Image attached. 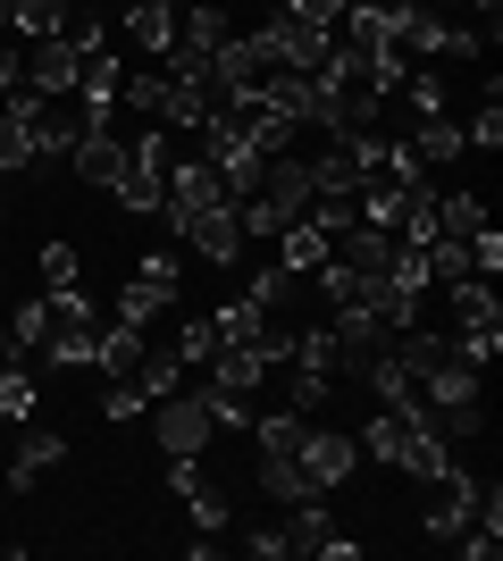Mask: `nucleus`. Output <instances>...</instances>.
<instances>
[{"label":"nucleus","mask_w":503,"mask_h":561,"mask_svg":"<svg viewBox=\"0 0 503 561\" xmlns=\"http://www.w3.org/2000/svg\"><path fill=\"white\" fill-rule=\"evenodd\" d=\"M76 76H84V50L68 34H50V43H25V84L50 101H76Z\"/></svg>","instance_id":"6"},{"label":"nucleus","mask_w":503,"mask_h":561,"mask_svg":"<svg viewBox=\"0 0 503 561\" xmlns=\"http://www.w3.org/2000/svg\"><path fill=\"white\" fill-rule=\"evenodd\" d=\"M160 310H176L160 294V285H144V277H126V294H118V319H135V328H151V319H160Z\"/></svg>","instance_id":"29"},{"label":"nucleus","mask_w":503,"mask_h":561,"mask_svg":"<svg viewBox=\"0 0 503 561\" xmlns=\"http://www.w3.org/2000/svg\"><path fill=\"white\" fill-rule=\"evenodd\" d=\"M68 461V436H50V427H25L18 436V453H9V486H34V478H43V469H59Z\"/></svg>","instance_id":"12"},{"label":"nucleus","mask_w":503,"mask_h":561,"mask_svg":"<svg viewBox=\"0 0 503 561\" xmlns=\"http://www.w3.org/2000/svg\"><path fill=\"white\" fill-rule=\"evenodd\" d=\"M118 34H126V50H144L151 68H160L168 50H176V9L168 0H135V9H118Z\"/></svg>","instance_id":"8"},{"label":"nucleus","mask_w":503,"mask_h":561,"mask_svg":"<svg viewBox=\"0 0 503 561\" xmlns=\"http://www.w3.org/2000/svg\"><path fill=\"white\" fill-rule=\"evenodd\" d=\"M9 84H25V50H18V34H0V93Z\"/></svg>","instance_id":"38"},{"label":"nucleus","mask_w":503,"mask_h":561,"mask_svg":"<svg viewBox=\"0 0 503 561\" xmlns=\"http://www.w3.org/2000/svg\"><path fill=\"white\" fill-rule=\"evenodd\" d=\"M328 252H335V234L319 227V218H294V227L277 234V260H286V268H319Z\"/></svg>","instance_id":"18"},{"label":"nucleus","mask_w":503,"mask_h":561,"mask_svg":"<svg viewBox=\"0 0 503 561\" xmlns=\"http://www.w3.org/2000/svg\"><path fill=\"white\" fill-rule=\"evenodd\" d=\"M34 411H43V386H34V369L0 360V420H9V427H25Z\"/></svg>","instance_id":"20"},{"label":"nucleus","mask_w":503,"mask_h":561,"mask_svg":"<svg viewBox=\"0 0 503 561\" xmlns=\"http://www.w3.org/2000/svg\"><path fill=\"white\" fill-rule=\"evenodd\" d=\"M411 160H420V168H436V160H461V126H454V117H445V110H436V117H411Z\"/></svg>","instance_id":"17"},{"label":"nucleus","mask_w":503,"mask_h":561,"mask_svg":"<svg viewBox=\"0 0 503 561\" xmlns=\"http://www.w3.org/2000/svg\"><path fill=\"white\" fill-rule=\"evenodd\" d=\"M135 386H144V402H168V394H176V386H185V360H176V344H160V352L144 344V360H135Z\"/></svg>","instance_id":"19"},{"label":"nucleus","mask_w":503,"mask_h":561,"mask_svg":"<svg viewBox=\"0 0 503 561\" xmlns=\"http://www.w3.org/2000/svg\"><path fill=\"white\" fill-rule=\"evenodd\" d=\"M110 202H118L126 218H160V202H168V168H144V160H126V176L110 185Z\"/></svg>","instance_id":"13"},{"label":"nucleus","mask_w":503,"mask_h":561,"mask_svg":"<svg viewBox=\"0 0 503 561\" xmlns=\"http://www.w3.org/2000/svg\"><path fill=\"white\" fill-rule=\"evenodd\" d=\"M135 277H144V285H160L168 302H176V285H185V252H168V243H160V252H144V260H135Z\"/></svg>","instance_id":"30"},{"label":"nucleus","mask_w":503,"mask_h":561,"mask_svg":"<svg viewBox=\"0 0 503 561\" xmlns=\"http://www.w3.org/2000/svg\"><path fill=\"white\" fill-rule=\"evenodd\" d=\"M0 34H9V0H0Z\"/></svg>","instance_id":"39"},{"label":"nucleus","mask_w":503,"mask_h":561,"mask_svg":"<svg viewBox=\"0 0 503 561\" xmlns=\"http://www.w3.org/2000/svg\"><path fill=\"white\" fill-rule=\"evenodd\" d=\"M68 168L84 176V185H101V193H110V185L126 176V135H118V126H101V135H76Z\"/></svg>","instance_id":"9"},{"label":"nucleus","mask_w":503,"mask_h":561,"mask_svg":"<svg viewBox=\"0 0 503 561\" xmlns=\"http://www.w3.org/2000/svg\"><path fill=\"white\" fill-rule=\"evenodd\" d=\"M353 185H361V168H353V160H344V151L328 142V151L311 160V193H353Z\"/></svg>","instance_id":"31"},{"label":"nucleus","mask_w":503,"mask_h":561,"mask_svg":"<svg viewBox=\"0 0 503 561\" xmlns=\"http://www.w3.org/2000/svg\"><path fill=\"white\" fill-rule=\"evenodd\" d=\"M286 545H294V553H319V545H328V528H335V519H328V494H302V503H286Z\"/></svg>","instance_id":"22"},{"label":"nucleus","mask_w":503,"mask_h":561,"mask_svg":"<svg viewBox=\"0 0 503 561\" xmlns=\"http://www.w3.org/2000/svg\"><path fill=\"white\" fill-rule=\"evenodd\" d=\"M445 302H454V319H461L454 352L487 369V360L503 352V302H495V277H445Z\"/></svg>","instance_id":"1"},{"label":"nucleus","mask_w":503,"mask_h":561,"mask_svg":"<svg viewBox=\"0 0 503 561\" xmlns=\"http://www.w3.org/2000/svg\"><path fill=\"white\" fill-rule=\"evenodd\" d=\"M479 227H487V202H479V193H436V234H445V243H470Z\"/></svg>","instance_id":"21"},{"label":"nucleus","mask_w":503,"mask_h":561,"mask_svg":"<svg viewBox=\"0 0 503 561\" xmlns=\"http://www.w3.org/2000/svg\"><path fill=\"white\" fill-rule=\"evenodd\" d=\"M261 43H268V59L277 68H294V76H311V68H328V50H335V25H302V18H277L261 25Z\"/></svg>","instance_id":"4"},{"label":"nucleus","mask_w":503,"mask_h":561,"mask_svg":"<svg viewBox=\"0 0 503 561\" xmlns=\"http://www.w3.org/2000/svg\"><path fill=\"white\" fill-rule=\"evenodd\" d=\"M0 328H9V344H18V352H34V344H43V335H50V302H43V294H25V302L9 310Z\"/></svg>","instance_id":"28"},{"label":"nucleus","mask_w":503,"mask_h":561,"mask_svg":"<svg viewBox=\"0 0 503 561\" xmlns=\"http://www.w3.org/2000/svg\"><path fill=\"white\" fill-rule=\"evenodd\" d=\"M168 234H176L193 260H210V268H236V260H243V218H236V202H210V210L176 218Z\"/></svg>","instance_id":"2"},{"label":"nucleus","mask_w":503,"mask_h":561,"mask_svg":"<svg viewBox=\"0 0 503 561\" xmlns=\"http://www.w3.org/2000/svg\"><path fill=\"white\" fill-rule=\"evenodd\" d=\"M353 9V0H286V18H302V25H335Z\"/></svg>","instance_id":"37"},{"label":"nucleus","mask_w":503,"mask_h":561,"mask_svg":"<svg viewBox=\"0 0 503 561\" xmlns=\"http://www.w3.org/2000/svg\"><path fill=\"white\" fill-rule=\"evenodd\" d=\"M294 469L311 478V494H335V486H353L361 445L344 436V427H302V445H294Z\"/></svg>","instance_id":"3"},{"label":"nucleus","mask_w":503,"mask_h":561,"mask_svg":"<svg viewBox=\"0 0 503 561\" xmlns=\"http://www.w3.org/2000/svg\"><path fill=\"white\" fill-rule=\"evenodd\" d=\"M461 142L503 151V76H487V93H479V110H470V126H461Z\"/></svg>","instance_id":"24"},{"label":"nucleus","mask_w":503,"mask_h":561,"mask_svg":"<svg viewBox=\"0 0 503 561\" xmlns=\"http://www.w3.org/2000/svg\"><path fill=\"white\" fill-rule=\"evenodd\" d=\"M243 427H252L261 461H294V445H302V427H311V420H302V411L286 402V411H261V420H243Z\"/></svg>","instance_id":"15"},{"label":"nucleus","mask_w":503,"mask_h":561,"mask_svg":"<svg viewBox=\"0 0 503 561\" xmlns=\"http://www.w3.org/2000/svg\"><path fill=\"white\" fill-rule=\"evenodd\" d=\"M395 469H411L420 486H436V478L454 469V445H445V436H436V427L411 411V420H403V453H395Z\"/></svg>","instance_id":"10"},{"label":"nucleus","mask_w":503,"mask_h":561,"mask_svg":"<svg viewBox=\"0 0 503 561\" xmlns=\"http://www.w3.org/2000/svg\"><path fill=\"white\" fill-rule=\"evenodd\" d=\"M168 344H176V360H185V369H202V360L218 352V328H210V310H193V319H176V335H168Z\"/></svg>","instance_id":"26"},{"label":"nucleus","mask_w":503,"mask_h":561,"mask_svg":"<svg viewBox=\"0 0 503 561\" xmlns=\"http://www.w3.org/2000/svg\"><path fill=\"white\" fill-rule=\"evenodd\" d=\"M261 494H268V503H302V494H311V478H302L294 461H261Z\"/></svg>","instance_id":"32"},{"label":"nucleus","mask_w":503,"mask_h":561,"mask_svg":"<svg viewBox=\"0 0 503 561\" xmlns=\"http://www.w3.org/2000/svg\"><path fill=\"white\" fill-rule=\"evenodd\" d=\"M135 411H151L144 386H135V377H110V394H101V420H135Z\"/></svg>","instance_id":"34"},{"label":"nucleus","mask_w":503,"mask_h":561,"mask_svg":"<svg viewBox=\"0 0 503 561\" xmlns=\"http://www.w3.org/2000/svg\"><path fill=\"white\" fill-rule=\"evenodd\" d=\"M144 344H151V328H135V319H101V328H93V369L101 377H135Z\"/></svg>","instance_id":"11"},{"label":"nucleus","mask_w":503,"mask_h":561,"mask_svg":"<svg viewBox=\"0 0 503 561\" xmlns=\"http://www.w3.org/2000/svg\"><path fill=\"white\" fill-rule=\"evenodd\" d=\"M185 512H193V528H202V537H218V528H227V494L193 486V494H185Z\"/></svg>","instance_id":"35"},{"label":"nucleus","mask_w":503,"mask_h":561,"mask_svg":"<svg viewBox=\"0 0 503 561\" xmlns=\"http://www.w3.org/2000/svg\"><path fill=\"white\" fill-rule=\"evenodd\" d=\"M68 9L76 0H9V34L18 43H50V34H68Z\"/></svg>","instance_id":"16"},{"label":"nucleus","mask_w":503,"mask_h":561,"mask_svg":"<svg viewBox=\"0 0 503 561\" xmlns=\"http://www.w3.org/2000/svg\"><path fill=\"white\" fill-rule=\"evenodd\" d=\"M403 420H411V411H395V402H386L378 420H369V427L353 436V445H361V461H386V469H395V453H403Z\"/></svg>","instance_id":"23"},{"label":"nucleus","mask_w":503,"mask_h":561,"mask_svg":"<svg viewBox=\"0 0 503 561\" xmlns=\"http://www.w3.org/2000/svg\"><path fill=\"white\" fill-rule=\"evenodd\" d=\"M151 411H160V453H202L218 436L202 394H168V402H151Z\"/></svg>","instance_id":"7"},{"label":"nucleus","mask_w":503,"mask_h":561,"mask_svg":"<svg viewBox=\"0 0 503 561\" xmlns=\"http://www.w3.org/2000/svg\"><path fill=\"white\" fill-rule=\"evenodd\" d=\"M243 553H261V561H286L294 545H286V528L268 519V528H243Z\"/></svg>","instance_id":"36"},{"label":"nucleus","mask_w":503,"mask_h":561,"mask_svg":"<svg viewBox=\"0 0 503 561\" xmlns=\"http://www.w3.org/2000/svg\"><path fill=\"white\" fill-rule=\"evenodd\" d=\"M243 294H252L261 310H277V302L294 294V268H286V260H277V268H252V285H243Z\"/></svg>","instance_id":"33"},{"label":"nucleus","mask_w":503,"mask_h":561,"mask_svg":"<svg viewBox=\"0 0 503 561\" xmlns=\"http://www.w3.org/2000/svg\"><path fill=\"white\" fill-rule=\"evenodd\" d=\"M0 285H9V277H0Z\"/></svg>","instance_id":"40"},{"label":"nucleus","mask_w":503,"mask_h":561,"mask_svg":"<svg viewBox=\"0 0 503 561\" xmlns=\"http://www.w3.org/2000/svg\"><path fill=\"white\" fill-rule=\"evenodd\" d=\"M210 328H218V344H261V335L277 328V310H261L252 294H236V302L210 310Z\"/></svg>","instance_id":"14"},{"label":"nucleus","mask_w":503,"mask_h":561,"mask_svg":"<svg viewBox=\"0 0 503 561\" xmlns=\"http://www.w3.org/2000/svg\"><path fill=\"white\" fill-rule=\"evenodd\" d=\"M34 277H43V285H84V252H76L68 234H50L43 260H34Z\"/></svg>","instance_id":"27"},{"label":"nucleus","mask_w":503,"mask_h":561,"mask_svg":"<svg viewBox=\"0 0 503 561\" xmlns=\"http://www.w3.org/2000/svg\"><path fill=\"white\" fill-rule=\"evenodd\" d=\"M470 512H479V478L454 461L445 478H436V503H428V519H420V537H428V545H454L461 528H470Z\"/></svg>","instance_id":"5"},{"label":"nucleus","mask_w":503,"mask_h":561,"mask_svg":"<svg viewBox=\"0 0 503 561\" xmlns=\"http://www.w3.org/2000/svg\"><path fill=\"white\" fill-rule=\"evenodd\" d=\"M93 328H101V319H93ZM93 328H50L34 352H43L50 369H93Z\"/></svg>","instance_id":"25"}]
</instances>
